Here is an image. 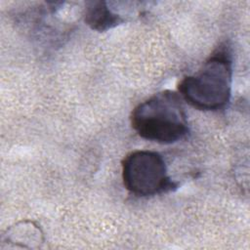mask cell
Masks as SVG:
<instances>
[{"label": "cell", "mask_w": 250, "mask_h": 250, "mask_svg": "<svg viewBox=\"0 0 250 250\" xmlns=\"http://www.w3.org/2000/svg\"><path fill=\"white\" fill-rule=\"evenodd\" d=\"M125 188L137 196H152L177 188L168 175L161 154L151 150H134L121 163Z\"/></svg>", "instance_id": "cell-3"}, {"label": "cell", "mask_w": 250, "mask_h": 250, "mask_svg": "<svg viewBox=\"0 0 250 250\" xmlns=\"http://www.w3.org/2000/svg\"><path fill=\"white\" fill-rule=\"evenodd\" d=\"M232 62L229 52H214L197 73L186 76L178 86L181 98L192 107L204 111L223 109L231 96Z\"/></svg>", "instance_id": "cell-2"}, {"label": "cell", "mask_w": 250, "mask_h": 250, "mask_svg": "<svg viewBox=\"0 0 250 250\" xmlns=\"http://www.w3.org/2000/svg\"><path fill=\"white\" fill-rule=\"evenodd\" d=\"M82 17L85 23L93 30L106 31L124 21L122 17L108 7V3L101 0L87 1Z\"/></svg>", "instance_id": "cell-5"}, {"label": "cell", "mask_w": 250, "mask_h": 250, "mask_svg": "<svg viewBox=\"0 0 250 250\" xmlns=\"http://www.w3.org/2000/svg\"><path fill=\"white\" fill-rule=\"evenodd\" d=\"M45 241L41 228L33 221H21L5 230L1 236V248H39Z\"/></svg>", "instance_id": "cell-4"}, {"label": "cell", "mask_w": 250, "mask_h": 250, "mask_svg": "<svg viewBox=\"0 0 250 250\" xmlns=\"http://www.w3.org/2000/svg\"><path fill=\"white\" fill-rule=\"evenodd\" d=\"M131 125L143 139L162 145L177 143L189 132L181 96L170 90L158 92L132 111Z\"/></svg>", "instance_id": "cell-1"}]
</instances>
